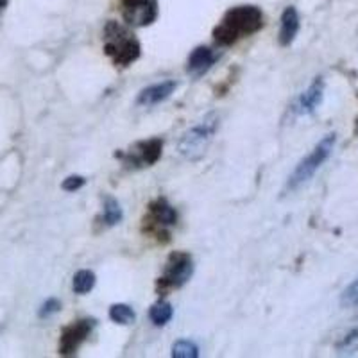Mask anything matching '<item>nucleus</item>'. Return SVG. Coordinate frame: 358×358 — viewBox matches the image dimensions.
I'll use <instances>...</instances> for the list:
<instances>
[{"label":"nucleus","mask_w":358,"mask_h":358,"mask_svg":"<svg viewBox=\"0 0 358 358\" xmlns=\"http://www.w3.org/2000/svg\"><path fill=\"white\" fill-rule=\"evenodd\" d=\"M262 27H264V15L257 6H238L224 15L213 36L219 45H233L241 38L255 34Z\"/></svg>","instance_id":"1"},{"label":"nucleus","mask_w":358,"mask_h":358,"mask_svg":"<svg viewBox=\"0 0 358 358\" xmlns=\"http://www.w3.org/2000/svg\"><path fill=\"white\" fill-rule=\"evenodd\" d=\"M335 143H337V134H326L324 138L313 147L312 152L306 155L301 162L297 163V167L294 169V172L289 176V179H287L285 190L294 192L299 187H303L305 183H308L310 179L315 176V172L324 165L326 159L330 158L331 152H334L335 149Z\"/></svg>","instance_id":"2"},{"label":"nucleus","mask_w":358,"mask_h":358,"mask_svg":"<svg viewBox=\"0 0 358 358\" xmlns=\"http://www.w3.org/2000/svg\"><path fill=\"white\" fill-rule=\"evenodd\" d=\"M104 34H106L104 50L113 59L115 65L127 66L138 59L140 43L127 29H124L122 25H118L117 22H110L106 25Z\"/></svg>","instance_id":"3"},{"label":"nucleus","mask_w":358,"mask_h":358,"mask_svg":"<svg viewBox=\"0 0 358 358\" xmlns=\"http://www.w3.org/2000/svg\"><path fill=\"white\" fill-rule=\"evenodd\" d=\"M217 126H219V118L213 113L208 115L199 126L192 127L187 133H183V136L178 142V151L188 159H199L212 142Z\"/></svg>","instance_id":"4"},{"label":"nucleus","mask_w":358,"mask_h":358,"mask_svg":"<svg viewBox=\"0 0 358 358\" xmlns=\"http://www.w3.org/2000/svg\"><path fill=\"white\" fill-rule=\"evenodd\" d=\"M194 274V262L187 252H172L169 257L165 273H163L162 283L163 289H179L183 287Z\"/></svg>","instance_id":"5"},{"label":"nucleus","mask_w":358,"mask_h":358,"mask_svg":"<svg viewBox=\"0 0 358 358\" xmlns=\"http://www.w3.org/2000/svg\"><path fill=\"white\" fill-rule=\"evenodd\" d=\"M124 20L134 27L151 25L158 17V0H120Z\"/></svg>","instance_id":"6"},{"label":"nucleus","mask_w":358,"mask_h":358,"mask_svg":"<svg viewBox=\"0 0 358 358\" xmlns=\"http://www.w3.org/2000/svg\"><path fill=\"white\" fill-rule=\"evenodd\" d=\"M92 328H94V321H90V319H83V321L66 326L62 331V338H59V353L65 355V357L76 353L79 346L86 341Z\"/></svg>","instance_id":"7"},{"label":"nucleus","mask_w":358,"mask_h":358,"mask_svg":"<svg viewBox=\"0 0 358 358\" xmlns=\"http://www.w3.org/2000/svg\"><path fill=\"white\" fill-rule=\"evenodd\" d=\"M163 142L162 140L155 138L149 140V142H140L134 145V149H131L129 155H127V163H133V165H140V167H151L162 156Z\"/></svg>","instance_id":"8"},{"label":"nucleus","mask_w":358,"mask_h":358,"mask_svg":"<svg viewBox=\"0 0 358 358\" xmlns=\"http://www.w3.org/2000/svg\"><path fill=\"white\" fill-rule=\"evenodd\" d=\"M322 97H324V81H322V78H315V81L303 92L301 97L297 99L296 113L312 115L313 111L321 106Z\"/></svg>","instance_id":"9"},{"label":"nucleus","mask_w":358,"mask_h":358,"mask_svg":"<svg viewBox=\"0 0 358 358\" xmlns=\"http://www.w3.org/2000/svg\"><path fill=\"white\" fill-rule=\"evenodd\" d=\"M178 88V83L176 81H162L156 83V85L147 86L140 92L138 99H136V104L138 106H156L159 102L167 101L172 94H174V90Z\"/></svg>","instance_id":"10"},{"label":"nucleus","mask_w":358,"mask_h":358,"mask_svg":"<svg viewBox=\"0 0 358 358\" xmlns=\"http://www.w3.org/2000/svg\"><path fill=\"white\" fill-rule=\"evenodd\" d=\"M297 33H299V15H297L296 8L289 6L281 15V27H280V45L287 47L296 40Z\"/></svg>","instance_id":"11"},{"label":"nucleus","mask_w":358,"mask_h":358,"mask_svg":"<svg viewBox=\"0 0 358 358\" xmlns=\"http://www.w3.org/2000/svg\"><path fill=\"white\" fill-rule=\"evenodd\" d=\"M213 63H215V54H213V50L208 49V47H197L190 54V57H188V72L192 76L199 78L206 70H210V66Z\"/></svg>","instance_id":"12"},{"label":"nucleus","mask_w":358,"mask_h":358,"mask_svg":"<svg viewBox=\"0 0 358 358\" xmlns=\"http://www.w3.org/2000/svg\"><path fill=\"white\" fill-rule=\"evenodd\" d=\"M151 217L162 228H165V226H174L178 222V213H176L174 208L165 199H158L151 204Z\"/></svg>","instance_id":"13"},{"label":"nucleus","mask_w":358,"mask_h":358,"mask_svg":"<svg viewBox=\"0 0 358 358\" xmlns=\"http://www.w3.org/2000/svg\"><path fill=\"white\" fill-rule=\"evenodd\" d=\"M94 287H95V274L92 273V271L83 268V271H78V273H76V276H73V281H72L73 292L85 296V294H88Z\"/></svg>","instance_id":"14"},{"label":"nucleus","mask_w":358,"mask_h":358,"mask_svg":"<svg viewBox=\"0 0 358 358\" xmlns=\"http://www.w3.org/2000/svg\"><path fill=\"white\" fill-rule=\"evenodd\" d=\"M174 315V310L172 305L167 301H159L156 305H152L151 312H149V317H151L152 324L155 326H165Z\"/></svg>","instance_id":"15"},{"label":"nucleus","mask_w":358,"mask_h":358,"mask_svg":"<svg viewBox=\"0 0 358 358\" xmlns=\"http://www.w3.org/2000/svg\"><path fill=\"white\" fill-rule=\"evenodd\" d=\"M110 319L117 324H133L134 319H136V313L129 305L118 303V305H113L110 308Z\"/></svg>","instance_id":"16"},{"label":"nucleus","mask_w":358,"mask_h":358,"mask_svg":"<svg viewBox=\"0 0 358 358\" xmlns=\"http://www.w3.org/2000/svg\"><path fill=\"white\" fill-rule=\"evenodd\" d=\"M122 208H120L118 201L113 197H106V201H104V222H106V226H117L122 220Z\"/></svg>","instance_id":"17"},{"label":"nucleus","mask_w":358,"mask_h":358,"mask_svg":"<svg viewBox=\"0 0 358 358\" xmlns=\"http://www.w3.org/2000/svg\"><path fill=\"white\" fill-rule=\"evenodd\" d=\"M172 357L174 358H197L199 357V348L192 341L181 338V341L174 342L172 346Z\"/></svg>","instance_id":"18"},{"label":"nucleus","mask_w":358,"mask_h":358,"mask_svg":"<svg viewBox=\"0 0 358 358\" xmlns=\"http://www.w3.org/2000/svg\"><path fill=\"white\" fill-rule=\"evenodd\" d=\"M341 306L342 308H357L358 306V278L341 294Z\"/></svg>","instance_id":"19"},{"label":"nucleus","mask_w":358,"mask_h":358,"mask_svg":"<svg viewBox=\"0 0 358 358\" xmlns=\"http://www.w3.org/2000/svg\"><path fill=\"white\" fill-rule=\"evenodd\" d=\"M338 353L341 355H353L358 351V328L357 330L350 331L346 337L342 338V342L337 346Z\"/></svg>","instance_id":"20"},{"label":"nucleus","mask_w":358,"mask_h":358,"mask_svg":"<svg viewBox=\"0 0 358 358\" xmlns=\"http://www.w3.org/2000/svg\"><path fill=\"white\" fill-rule=\"evenodd\" d=\"M59 310H62V301H59V299H56V297H50V299H47V301L41 305V308L38 310V317L49 319V317H52V315H56Z\"/></svg>","instance_id":"21"},{"label":"nucleus","mask_w":358,"mask_h":358,"mask_svg":"<svg viewBox=\"0 0 358 358\" xmlns=\"http://www.w3.org/2000/svg\"><path fill=\"white\" fill-rule=\"evenodd\" d=\"M85 178H81V176H70V178H66L65 181H63V190L66 192H76L79 190V188L85 187Z\"/></svg>","instance_id":"22"},{"label":"nucleus","mask_w":358,"mask_h":358,"mask_svg":"<svg viewBox=\"0 0 358 358\" xmlns=\"http://www.w3.org/2000/svg\"><path fill=\"white\" fill-rule=\"evenodd\" d=\"M8 2H9V0H0V13L4 11L6 6H8Z\"/></svg>","instance_id":"23"}]
</instances>
